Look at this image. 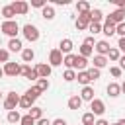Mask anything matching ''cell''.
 I'll return each mask as SVG.
<instances>
[{"instance_id": "obj_1", "label": "cell", "mask_w": 125, "mask_h": 125, "mask_svg": "<svg viewBox=\"0 0 125 125\" xmlns=\"http://www.w3.org/2000/svg\"><path fill=\"white\" fill-rule=\"evenodd\" d=\"M0 31H2V33H6V35H10L12 39H16V33L20 31V25H18V21L8 20V21H4V23L0 25Z\"/></svg>"}, {"instance_id": "obj_2", "label": "cell", "mask_w": 125, "mask_h": 125, "mask_svg": "<svg viewBox=\"0 0 125 125\" xmlns=\"http://www.w3.org/2000/svg\"><path fill=\"white\" fill-rule=\"evenodd\" d=\"M21 31H23V37H25L27 41H31V43L39 39V29H37L35 25H31V23H25Z\"/></svg>"}, {"instance_id": "obj_3", "label": "cell", "mask_w": 125, "mask_h": 125, "mask_svg": "<svg viewBox=\"0 0 125 125\" xmlns=\"http://www.w3.org/2000/svg\"><path fill=\"white\" fill-rule=\"evenodd\" d=\"M20 98H21V96H18L16 92H10V94H8V98L4 100V107H6L8 111H14V109H16V105H20Z\"/></svg>"}, {"instance_id": "obj_4", "label": "cell", "mask_w": 125, "mask_h": 125, "mask_svg": "<svg viewBox=\"0 0 125 125\" xmlns=\"http://www.w3.org/2000/svg\"><path fill=\"white\" fill-rule=\"evenodd\" d=\"M10 6L14 8L16 16H25V14H27V10H29V4H27V2H21V0H18V2H12Z\"/></svg>"}, {"instance_id": "obj_5", "label": "cell", "mask_w": 125, "mask_h": 125, "mask_svg": "<svg viewBox=\"0 0 125 125\" xmlns=\"http://www.w3.org/2000/svg\"><path fill=\"white\" fill-rule=\"evenodd\" d=\"M4 74H8V76H18V74H21V66L16 64V62H6V64H4Z\"/></svg>"}, {"instance_id": "obj_6", "label": "cell", "mask_w": 125, "mask_h": 125, "mask_svg": "<svg viewBox=\"0 0 125 125\" xmlns=\"http://www.w3.org/2000/svg\"><path fill=\"white\" fill-rule=\"evenodd\" d=\"M90 109H92V113H94V115H102V113L105 111V105H104V102H102V100L94 98V100L90 102Z\"/></svg>"}, {"instance_id": "obj_7", "label": "cell", "mask_w": 125, "mask_h": 125, "mask_svg": "<svg viewBox=\"0 0 125 125\" xmlns=\"http://www.w3.org/2000/svg\"><path fill=\"white\" fill-rule=\"evenodd\" d=\"M49 62H51V66L62 64V53H61L59 49H53V51L49 53Z\"/></svg>"}, {"instance_id": "obj_8", "label": "cell", "mask_w": 125, "mask_h": 125, "mask_svg": "<svg viewBox=\"0 0 125 125\" xmlns=\"http://www.w3.org/2000/svg\"><path fill=\"white\" fill-rule=\"evenodd\" d=\"M90 23H92L90 14H80V16H78V20H76V29H86Z\"/></svg>"}, {"instance_id": "obj_9", "label": "cell", "mask_w": 125, "mask_h": 125, "mask_svg": "<svg viewBox=\"0 0 125 125\" xmlns=\"http://www.w3.org/2000/svg\"><path fill=\"white\" fill-rule=\"evenodd\" d=\"M123 18H125V12H123V10H115V12H111V14L107 16V20H109L111 23H115V25L123 23Z\"/></svg>"}, {"instance_id": "obj_10", "label": "cell", "mask_w": 125, "mask_h": 125, "mask_svg": "<svg viewBox=\"0 0 125 125\" xmlns=\"http://www.w3.org/2000/svg\"><path fill=\"white\" fill-rule=\"evenodd\" d=\"M35 70L39 72V78H49V76H51V64H47V62L37 64V66H35Z\"/></svg>"}, {"instance_id": "obj_11", "label": "cell", "mask_w": 125, "mask_h": 125, "mask_svg": "<svg viewBox=\"0 0 125 125\" xmlns=\"http://www.w3.org/2000/svg\"><path fill=\"white\" fill-rule=\"evenodd\" d=\"M109 49H111V47H109L107 41H98V43H96V51H98V55H102V57H105V55L109 53Z\"/></svg>"}, {"instance_id": "obj_12", "label": "cell", "mask_w": 125, "mask_h": 125, "mask_svg": "<svg viewBox=\"0 0 125 125\" xmlns=\"http://www.w3.org/2000/svg\"><path fill=\"white\" fill-rule=\"evenodd\" d=\"M107 94H109L111 98H117V96L121 94V84H117V82H109V84H107Z\"/></svg>"}, {"instance_id": "obj_13", "label": "cell", "mask_w": 125, "mask_h": 125, "mask_svg": "<svg viewBox=\"0 0 125 125\" xmlns=\"http://www.w3.org/2000/svg\"><path fill=\"white\" fill-rule=\"evenodd\" d=\"M115 27H117V25H115V23H111V21H109V20H105V23H104V25H102V33H105V35H107V37H111V35H113V33H115Z\"/></svg>"}, {"instance_id": "obj_14", "label": "cell", "mask_w": 125, "mask_h": 125, "mask_svg": "<svg viewBox=\"0 0 125 125\" xmlns=\"http://www.w3.org/2000/svg\"><path fill=\"white\" fill-rule=\"evenodd\" d=\"M80 98H82V102H84V100H86V102H92V100H94V88L84 86L82 92H80Z\"/></svg>"}, {"instance_id": "obj_15", "label": "cell", "mask_w": 125, "mask_h": 125, "mask_svg": "<svg viewBox=\"0 0 125 125\" xmlns=\"http://www.w3.org/2000/svg\"><path fill=\"white\" fill-rule=\"evenodd\" d=\"M59 51H61V53H66V55H70V51H72V41H70V39H62V41H61Z\"/></svg>"}, {"instance_id": "obj_16", "label": "cell", "mask_w": 125, "mask_h": 125, "mask_svg": "<svg viewBox=\"0 0 125 125\" xmlns=\"http://www.w3.org/2000/svg\"><path fill=\"white\" fill-rule=\"evenodd\" d=\"M74 62H76V55H72V53L62 59V64H64L66 68H70V70H74Z\"/></svg>"}, {"instance_id": "obj_17", "label": "cell", "mask_w": 125, "mask_h": 125, "mask_svg": "<svg viewBox=\"0 0 125 125\" xmlns=\"http://www.w3.org/2000/svg\"><path fill=\"white\" fill-rule=\"evenodd\" d=\"M25 96H27V98H29L31 102H35V100H37V98L41 96V90H39L37 86H31V88H29V90L25 92Z\"/></svg>"}, {"instance_id": "obj_18", "label": "cell", "mask_w": 125, "mask_h": 125, "mask_svg": "<svg viewBox=\"0 0 125 125\" xmlns=\"http://www.w3.org/2000/svg\"><path fill=\"white\" fill-rule=\"evenodd\" d=\"M86 66H88V59H84V57L76 55V62H74V68H78V70H86Z\"/></svg>"}, {"instance_id": "obj_19", "label": "cell", "mask_w": 125, "mask_h": 125, "mask_svg": "<svg viewBox=\"0 0 125 125\" xmlns=\"http://www.w3.org/2000/svg\"><path fill=\"white\" fill-rule=\"evenodd\" d=\"M80 105H82V98L80 96H72L68 100V107L70 109H80Z\"/></svg>"}, {"instance_id": "obj_20", "label": "cell", "mask_w": 125, "mask_h": 125, "mask_svg": "<svg viewBox=\"0 0 125 125\" xmlns=\"http://www.w3.org/2000/svg\"><path fill=\"white\" fill-rule=\"evenodd\" d=\"M21 59H23V62H31V61L35 59L33 49H23V51H21Z\"/></svg>"}, {"instance_id": "obj_21", "label": "cell", "mask_w": 125, "mask_h": 125, "mask_svg": "<svg viewBox=\"0 0 125 125\" xmlns=\"http://www.w3.org/2000/svg\"><path fill=\"white\" fill-rule=\"evenodd\" d=\"M107 64V57H102V55H96L94 57V66L96 68H104Z\"/></svg>"}, {"instance_id": "obj_22", "label": "cell", "mask_w": 125, "mask_h": 125, "mask_svg": "<svg viewBox=\"0 0 125 125\" xmlns=\"http://www.w3.org/2000/svg\"><path fill=\"white\" fill-rule=\"evenodd\" d=\"M27 115H31L35 121H39V119L43 117V109H41V107H37V105H33V107L29 109V113H27Z\"/></svg>"}, {"instance_id": "obj_23", "label": "cell", "mask_w": 125, "mask_h": 125, "mask_svg": "<svg viewBox=\"0 0 125 125\" xmlns=\"http://www.w3.org/2000/svg\"><path fill=\"white\" fill-rule=\"evenodd\" d=\"M8 47H10V51H14V53H18V51H23V49H21V41H20V39H10Z\"/></svg>"}, {"instance_id": "obj_24", "label": "cell", "mask_w": 125, "mask_h": 125, "mask_svg": "<svg viewBox=\"0 0 125 125\" xmlns=\"http://www.w3.org/2000/svg\"><path fill=\"white\" fill-rule=\"evenodd\" d=\"M8 121H10V123H20V121H21V115H20V111H18V109H14V111H8Z\"/></svg>"}, {"instance_id": "obj_25", "label": "cell", "mask_w": 125, "mask_h": 125, "mask_svg": "<svg viewBox=\"0 0 125 125\" xmlns=\"http://www.w3.org/2000/svg\"><path fill=\"white\" fill-rule=\"evenodd\" d=\"M2 16H4V18H6V21H8V20H12V18L16 16V12H14V8H12V6H4V8H2Z\"/></svg>"}, {"instance_id": "obj_26", "label": "cell", "mask_w": 125, "mask_h": 125, "mask_svg": "<svg viewBox=\"0 0 125 125\" xmlns=\"http://www.w3.org/2000/svg\"><path fill=\"white\" fill-rule=\"evenodd\" d=\"M41 16H43L45 20H53V18H55V10H53V6H45L43 12H41Z\"/></svg>"}, {"instance_id": "obj_27", "label": "cell", "mask_w": 125, "mask_h": 125, "mask_svg": "<svg viewBox=\"0 0 125 125\" xmlns=\"http://www.w3.org/2000/svg\"><path fill=\"white\" fill-rule=\"evenodd\" d=\"M90 18H92V21H94V23H100V21H102V18H104V14H102V10H98V8H96V10H92V12H90Z\"/></svg>"}, {"instance_id": "obj_28", "label": "cell", "mask_w": 125, "mask_h": 125, "mask_svg": "<svg viewBox=\"0 0 125 125\" xmlns=\"http://www.w3.org/2000/svg\"><path fill=\"white\" fill-rule=\"evenodd\" d=\"M76 78H78V82H80V84H84V86H88V82H90V76H88V72H86V70H80V72L76 74Z\"/></svg>"}, {"instance_id": "obj_29", "label": "cell", "mask_w": 125, "mask_h": 125, "mask_svg": "<svg viewBox=\"0 0 125 125\" xmlns=\"http://www.w3.org/2000/svg\"><path fill=\"white\" fill-rule=\"evenodd\" d=\"M76 10H78L80 14H90V12H92L88 2H78V4H76Z\"/></svg>"}, {"instance_id": "obj_30", "label": "cell", "mask_w": 125, "mask_h": 125, "mask_svg": "<svg viewBox=\"0 0 125 125\" xmlns=\"http://www.w3.org/2000/svg\"><path fill=\"white\" fill-rule=\"evenodd\" d=\"M31 104H33V102H31L27 96H21V98H20V107H23V109H31V107H33Z\"/></svg>"}, {"instance_id": "obj_31", "label": "cell", "mask_w": 125, "mask_h": 125, "mask_svg": "<svg viewBox=\"0 0 125 125\" xmlns=\"http://www.w3.org/2000/svg\"><path fill=\"white\" fill-rule=\"evenodd\" d=\"M90 55H92V47H90V45H86V43H82V47H80V57L88 59Z\"/></svg>"}, {"instance_id": "obj_32", "label": "cell", "mask_w": 125, "mask_h": 125, "mask_svg": "<svg viewBox=\"0 0 125 125\" xmlns=\"http://www.w3.org/2000/svg\"><path fill=\"white\" fill-rule=\"evenodd\" d=\"M86 72H88V76H90V80H98V78H100V68H96V66H92V68H88Z\"/></svg>"}, {"instance_id": "obj_33", "label": "cell", "mask_w": 125, "mask_h": 125, "mask_svg": "<svg viewBox=\"0 0 125 125\" xmlns=\"http://www.w3.org/2000/svg\"><path fill=\"white\" fill-rule=\"evenodd\" d=\"M62 78H64L66 82H72V80H76V72H74V70H70V68H66V70H64V74H62Z\"/></svg>"}, {"instance_id": "obj_34", "label": "cell", "mask_w": 125, "mask_h": 125, "mask_svg": "<svg viewBox=\"0 0 125 125\" xmlns=\"http://www.w3.org/2000/svg\"><path fill=\"white\" fill-rule=\"evenodd\" d=\"M37 88H39L41 92H45V90L49 88V80H47V78H39V80H37Z\"/></svg>"}, {"instance_id": "obj_35", "label": "cell", "mask_w": 125, "mask_h": 125, "mask_svg": "<svg viewBox=\"0 0 125 125\" xmlns=\"http://www.w3.org/2000/svg\"><path fill=\"white\" fill-rule=\"evenodd\" d=\"M107 57H109V61H119V59H121V57H119V49H109Z\"/></svg>"}, {"instance_id": "obj_36", "label": "cell", "mask_w": 125, "mask_h": 125, "mask_svg": "<svg viewBox=\"0 0 125 125\" xmlns=\"http://www.w3.org/2000/svg\"><path fill=\"white\" fill-rule=\"evenodd\" d=\"M82 123H96V121H94V113H92V111L84 113V115H82Z\"/></svg>"}, {"instance_id": "obj_37", "label": "cell", "mask_w": 125, "mask_h": 125, "mask_svg": "<svg viewBox=\"0 0 125 125\" xmlns=\"http://www.w3.org/2000/svg\"><path fill=\"white\" fill-rule=\"evenodd\" d=\"M20 123H21V125H35V119H33L31 115H23Z\"/></svg>"}, {"instance_id": "obj_38", "label": "cell", "mask_w": 125, "mask_h": 125, "mask_svg": "<svg viewBox=\"0 0 125 125\" xmlns=\"http://www.w3.org/2000/svg\"><path fill=\"white\" fill-rule=\"evenodd\" d=\"M0 62H10V55H8V51L6 49H0Z\"/></svg>"}, {"instance_id": "obj_39", "label": "cell", "mask_w": 125, "mask_h": 125, "mask_svg": "<svg viewBox=\"0 0 125 125\" xmlns=\"http://www.w3.org/2000/svg\"><path fill=\"white\" fill-rule=\"evenodd\" d=\"M88 29H90L92 33H100V31H102V25H100V23H94V21H92V23L88 25Z\"/></svg>"}, {"instance_id": "obj_40", "label": "cell", "mask_w": 125, "mask_h": 125, "mask_svg": "<svg viewBox=\"0 0 125 125\" xmlns=\"http://www.w3.org/2000/svg\"><path fill=\"white\" fill-rule=\"evenodd\" d=\"M109 72H111V76H115V78H119V76H121V68H119V66H111V68H109Z\"/></svg>"}, {"instance_id": "obj_41", "label": "cell", "mask_w": 125, "mask_h": 125, "mask_svg": "<svg viewBox=\"0 0 125 125\" xmlns=\"http://www.w3.org/2000/svg\"><path fill=\"white\" fill-rule=\"evenodd\" d=\"M115 33H119L121 37H125V21H123V23H119V25L115 27Z\"/></svg>"}, {"instance_id": "obj_42", "label": "cell", "mask_w": 125, "mask_h": 125, "mask_svg": "<svg viewBox=\"0 0 125 125\" xmlns=\"http://www.w3.org/2000/svg\"><path fill=\"white\" fill-rule=\"evenodd\" d=\"M31 70H33V68H31V66H29V64H23V66H21V74H23V76H25V78H27V76H29V72H31Z\"/></svg>"}, {"instance_id": "obj_43", "label": "cell", "mask_w": 125, "mask_h": 125, "mask_svg": "<svg viewBox=\"0 0 125 125\" xmlns=\"http://www.w3.org/2000/svg\"><path fill=\"white\" fill-rule=\"evenodd\" d=\"M31 6H35V8H45L47 4H45L43 0H33V2H31Z\"/></svg>"}, {"instance_id": "obj_44", "label": "cell", "mask_w": 125, "mask_h": 125, "mask_svg": "<svg viewBox=\"0 0 125 125\" xmlns=\"http://www.w3.org/2000/svg\"><path fill=\"white\" fill-rule=\"evenodd\" d=\"M117 47H119V51H123V53H125V37H119V43H117Z\"/></svg>"}, {"instance_id": "obj_45", "label": "cell", "mask_w": 125, "mask_h": 125, "mask_svg": "<svg viewBox=\"0 0 125 125\" xmlns=\"http://www.w3.org/2000/svg\"><path fill=\"white\" fill-rule=\"evenodd\" d=\"M37 125H53V123H51L49 119H45V117H41V119L37 121Z\"/></svg>"}, {"instance_id": "obj_46", "label": "cell", "mask_w": 125, "mask_h": 125, "mask_svg": "<svg viewBox=\"0 0 125 125\" xmlns=\"http://www.w3.org/2000/svg\"><path fill=\"white\" fill-rule=\"evenodd\" d=\"M117 10H123L125 12V0H117Z\"/></svg>"}, {"instance_id": "obj_47", "label": "cell", "mask_w": 125, "mask_h": 125, "mask_svg": "<svg viewBox=\"0 0 125 125\" xmlns=\"http://www.w3.org/2000/svg\"><path fill=\"white\" fill-rule=\"evenodd\" d=\"M84 43L92 47V45H94V37H92V35H90V37H86V39H84Z\"/></svg>"}, {"instance_id": "obj_48", "label": "cell", "mask_w": 125, "mask_h": 125, "mask_svg": "<svg viewBox=\"0 0 125 125\" xmlns=\"http://www.w3.org/2000/svg\"><path fill=\"white\" fill-rule=\"evenodd\" d=\"M53 125H66V121L59 117V119H55V121H53Z\"/></svg>"}, {"instance_id": "obj_49", "label": "cell", "mask_w": 125, "mask_h": 125, "mask_svg": "<svg viewBox=\"0 0 125 125\" xmlns=\"http://www.w3.org/2000/svg\"><path fill=\"white\" fill-rule=\"evenodd\" d=\"M119 68H121V70H125V57H121V59H119Z\"/></svg>"}, {"instance_id": "obj_50", "label": "cell", "mask_w": 125, "mask_h": 125, "mask_svg": "<svg viewBox=\"0 0 125 125\" xmlns=\"http://www.w3.org/2000/svg\"><path fill=\"white\" fill-rule=\"evenodd\" d=\"M94 125H109V123H107V121H105V119H98V121H96V123H94Z\"/></svg>"}, {"instance_id": "obj_51", "label": "cell", "mask_w": 125, "mask_h": 125, "mask_svg": "<svg viewBox=\"0 0 125 125\" xmlns=\"http://www.w3.org/2000/svg\"><path fill=\"white\" fill-rule=\"evenodd\" d=\"M111 125H125V119H119L117 123H111Z\"/></svg>"}, {"instance_id": "obj_52", "label": "cell", "mask_w": 125, "mask_h": 125, "mask_svg": "<svg viewBox=\"0 0 125 125\" xmlns=\"http://www.w3.org/2000/svg\"><path fill=\"white\" fill-rule=\"evenodd\" d=\"M121 92H123V94H125V82H123V84H121Z\"/></svg>"}, {"instance_id": "obj_53", "label": "cell", "mask_w": 125, "mask_h": 125, "mask_svg": "<svg viewBox=\"0 0 125 125\" xmlns=\"http://www.w3.org/2000/svg\"><path fill=\"white\" fill-rule=\"evenodd\" d=\"M2 76H4V68H0V78H2Z\"/></svg>"}, {"instance_id": "obj_54", "label": "cell", "mask_w": 125, "mask_h": 125, "mask_svg": "<svg viewBox=\"0 0 125 125\" xmlns=\"http://www.w3.org/2000/svg\"><path fill=\"white\" fill-rule=\"evenodd\" d=\"M84 125H94V123H84Z\"/></svg>"}, {"instance_id": "obj_55", "label": "cell", "mask_w": 125, "mask_h": 125, "mask_svg": "<svg viewBox=\"0 0 125 125\" xmlns=\"http://www.w3.org/2000/svg\"><path fill=\"white\" fill-rule=\"evenodd\" d=\"M0 100H2V92H0Z\"/></svg>"}]
</instances>
